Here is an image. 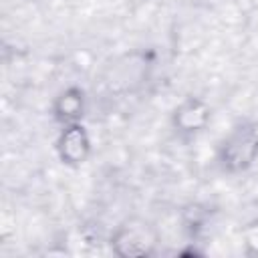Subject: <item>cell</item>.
I'll list each match as a JSON object with an SVG mask.
<instances>
[{
	"label": "cell",
	"instance_id": "6da1fadb",
	"mask_svg": "<svg viewBox=\"0 0 258 258\" xmlns=\"http://www.w3.org/2000/svg\"><path fill=\"white\" fill-rule=\"evenodd\" d=\"M111 250L121 258H145L155 254L159 246L157 228L139 216L125 218L111 234Z\"/></svg>",
	"mask_w": 258,
	"mask_h": 258
},
{
	"label": "cell",
	"instance_id": "5b68a950",
	"mask_svg": "<svg viewBox=\"0 0 258 258\" xmlns=\"http://www.w3.org/2000/svg\"><path fill=\"white\" fill-rule=\"evenodd\" d=\"M212 121L210 105L200 97H185L171 113V125L179 135H198Z\"/></svg>",
	"mask_w": 258,
	"mask_h": 258
},
{
	"label": "cell",
	"instance_id": "7a4b0ae2",
	"mask_svg": "<svg viewBox=\"0 0 258 258\" xmlns=\"http://www.w3.org/2000/svg\"><path fill=\"white\" fill-rule=\"evenodd\" d=\"M258 157V121L234 127L218 147V161L228 173H242Z\"/></svg>",
	"mask_w": 258,
	"mask_h": 258
},
{
	"label": "cell",
	"instance_id": "277c9868",
	"mask_svg": "<svg viewBox=\"0 0 258 258\" xmlns=\"http://www.w3.org/2000/svg\"><path fill=\"white\" fill-rule=\"evenodd\" d=\"M56 155L67 167H81L91 157V137L83 123L64 125L56 137Z\"/></svg>",
	"mask_w": 258,
	"mask_h": 258
},
{
	"label": "cell",
	"instance_id": "8992f818",
	"mask_svg": "<svg viewBox=\"0 0 258 258\" xmlns=\"http://www.w3.org/2000/svg\"><path fill=\"white\" fill-rule=\"evenodd\" d=\"M52 111V119L64 127V125H73V123H81L87 111V97L85 91L81 87H67L62 89L50 105Z\"/></svg>",
	"mask_w": 258,
	"mask_h": 258
},
{
	"label": "cell",
	"instance_id": "52a82bcc",
	"mask_svg": "<svg viewBox=\"0 0 258 258\" xmlns=\"http://www.w3.org/2000/svg\"><path fill=\"white\" fill-rule=\"evenodd\" d=\"M240 236H242V244H244L246 252L258 256V218L252 220V222H248L242 228Z\"/></svg>",
	"mask_w": 258,
	"mask_h": 258
},
{
	"label": "cell",
	"instance_id": "3957f363",
	"mask_svg": "<svg viewBox=\"0 0 258 258\" xmlns=\"http://www.w3.org/2000/svg\"><path fill=\"white\" fill-rule=\"evenodd\" d=\"M149 54L141 50L127 52L113 60L103 73V83L111 93H133L145 81L149 73Z\"/></svg>",
	"mask_w": 258,
	"mask_h": 258
}]
</instances>
